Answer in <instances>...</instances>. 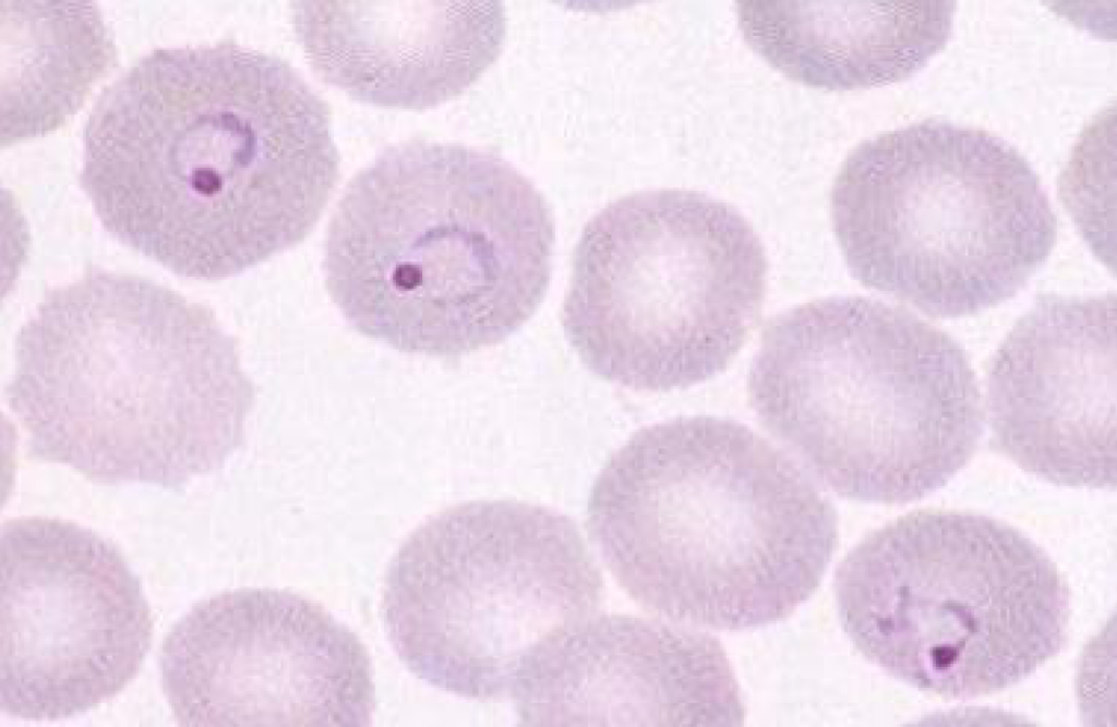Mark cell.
<instances>
[{"instance_id":"6da1fadb","label":"cell","mask_w":1117,"mask_h":727,"mask_svg":"<svg viewBox=\"0 0 1117 727\" xmlns=\"http://www.w3.org/2000/svg\"><path fill=\"white\" fill-rule=\"evenodd\" d=\"M338 178L326 101L281 58L224 40L154 49L104 88L79 180L116 240L217 281L302 242Z\"/></svg>"},{"instance_id":"7a4b0ae2","label":"cell","mask_w":1117,"mask_h":727,"mask_svg":"<svg viewBox=\"0 0 1117 727\" xmlns=\"http://www.w3.org/2000/svg\"><path fill=\"white\" fill-rule=\"evenodd\" d=\"M5 398L33 457L97 483L176 487L242 445L255 387L209 307L92 266L20 328Z\"/></svg>"},{"instance_id":"3957f363","label":"cell","mask_w":1117,"mask_h":727,"mask_svg":"<svg viewBox=\"0 0 1117 727\" xmlns=\"http://www.w3.org/2000/svg\"><path fill=\"white\" fill-rule=\"evenodd\" d=\"M588 532L627 594L671 622L724 631L790 616L838 541L830 499L788 455L732 419L635 432L588 499Z\"/></svg>"},{"instance_id":"277c9868","label":"cell","mask_w":1117,"mask_h":727,"mask_svg":"<svg viewBox=\"0 0 1117 727\" xmlns=\"http://www.w3.org/2000/svg\"><path fill=\"white\" fill-rule=\"evenodd\" d=\"M554 242L548 202L507 160L410 140L348 183L326 233L325 283L361 335L455 359L504 341L532 316Z\"/></svg>"},{"instance_id":"5b68a950","label":"cell","mask_w":1117,"mask_h":727,"mask_svg":"<svg viewBox=\"0 0 1117 727\" xmlns=\"http://www.w3.org/2000/svg\"><path fill=\"white\" fill-rule=\"evenodd\" d=\"M752 408L841 497L902 505L971 459L983 408L965 351L905 307L865 296L794 306L766 326Z\"/></svg>"},{"instance_id":"8992f818","label":"cell","mask_w":1117,"mask_h":727,"mask_svg":"<svg viewBox=\"0 0 1117 727\" xmlns=\"http://www.w3.org/2000/svg\"><path fill=\"white\" fill-rule=\"evenodd\" d=\"M833 587L841 626L866 659L947 699L1016 686L1068 639L1070 592L1055 562L980 513L898 517L845 555Z\"/></svg>"},{"instance_id":"52a82bcc","label":"cell","mask_w":1117,"mask_h":727,"mask_svg":"<svg viewBox=\"0 0 1117 727\" xmlns=\"http://www.w3.org/2000/svg\"><path fill=\"white\" fill-rule=\"evenodd\" d=\"M831 216L854 279L942 318L1013 298L1057 235L1040 178L1011 144L937 119L860 143L834 178Z\"/></svg>"},{"instance_id":"ba28073f","label":"cell","mask_w":1117,"mask_h":727,"mask_svg":"<svg viewBox=\"0 0 1117 727\" xmlns=\"http://www.w3.org/2000/svg\"><path fill=\"white\" fill-rule=\"evenodd\" d=\"M762 243L733 206L683 189L644 190L584 227L562 306L588 371L639 391L684 389L723 372L756 326Z\"/></svg>"},{"instance_id":"9c48e42d","label":"cell","mask_w":1117,"mask_h":727,"mask_svg":"<svg viewBox=\"0 0 1117 727\" xmlns=\"http://www.w3.org/2000/svg\"><path fill=\"white\" fill-rule=\"evenodd\" d=\"M602 579L575 522L525 501L473 500L423 521L391 559L382 616L417 678L514 698L538 659L593 617Z\"/></svg>"},{"instance_id":"30bf717a","label":"cell","mask_w":1117,"mask_h":727,"mask_svg":"<svg viewBox=\"0 0 1117 727\" xmlns=\"http://www.w3.org/2000/svg\"><path fill=\"white\" fill-rule=\"evenodd\" d=\"M0 706L26 720L85 713L120 693L151 647L139 577L93 530L50 517L0 533Z\"/></svg>"},{"instance_id":"8fae6325","label":"cell","mask_w":1117,"mask_h":727,"mask_svg":"<svg viewBox=\"0 0 1117 727\" xmlns=\"http://www.w3.org/2000/svg\"><path fill=\"white\" fill-rule=\"evenodd\" d=\"M160 681L181 726L365 727L371 657L320 604L275 589L195 603L166 635Z\"/></svg>"},{"instance_id":"7c38bea8","label":"cell","mask_w":1117,"mask_h":727,"mask_svg":"<svg viewBox=\"0 0 1117 727\" xmlns=\"http://www.w3.org/2000/svg\"><path fill=\"white\" fill-rule=\"evenodd\" d=\"M996 447L1055 485L1116 486V295L1045 294L992 359Z\"/></svg>"},{"instance_id":"4fadbf2b","label":"cell","mask_w":1117,"mask_h":727,"mask_svg":"<svg viewBox=\"0 0 1117 727\" xmlns=\"http://www.w3.org/2000/svg\"><path fill=\"white\" fill-rule=\"evenodd\" d=\"M514 699L525 726H742L720 641L682 623L593 616L538 659Z\"/></svg>"},{"instance_id":"5bb4252c","label":"cell","mask_w":1117,"mask_h":727,"mask_svg":"<svg viewBox=\"0 0 1117 727\" xmlns=\"http://www.w3.org/2000/svg\"><path fill=\"white\" fill-rule=\"evenodd\" d=\"M292 22L323 82L360 102L418 111L468 89L506 36L495 0H299Z\"/></svg>"},{"instance_id":"9a60e30c","label":"cell","mask_w":1117,"mask_h":727,"mask_svg":"<svg viewBox=\"0 0 1117 727\" xmlns=\"http://www.w3.org/2000/svg\"><path fill=\"white\" fill-rule=\"evenodd\" d=\"M954 1H737L746 44L790 80L825 90L904 81L948 43Z\"/></svg>"},{"instance_id":"2e32d148","label":"cell","mask_w":1117,"mask_h":727,"mask_svg":"<svg viewBox=\"0 0 1117 727\" xmlns=\"http://www.w3.org/2000/svg\"><path fill=\"white\" fill-rule=\"evenodd\" d=\"M8 4L2 8V146L63 125L117 58L93 2Z\"/></svg>"}]
</instances>
